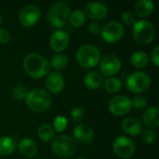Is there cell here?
Instances as JSON below:
<instances>
[{
    "label": "cell",
    "mask_w": 159,
    "mask_h": 159,
    "mask_svg": "<svg viewBox=\"0 0 159 159\" xmlns=\"http://www.w3.org/2000/svg\"><path fill=\"white\" fill-rule=\"evenodd\" d=\"M25 72L34 78H41L49 72V62L40 54L30 53L23 61Z\"/></svg>",
    "instance_id": "obj_1"
},
{
    "label": "cell",
    "mask_w": 159,
    "mask_h": 159,
    "mask_svg": "<svg viewBox=\"0 0 159 159\" xmlns=\"http://www.w3.org/2000/svg\"><path fill=\"white\" fill-rule=\"evenodd\" d=\"M77 142L70 135H59L53 141L51 149L53 153L61 158H67L75 154L77 151Z\"/></svg>",
    "instance_id": "obj_2"
},
{
    "label": "cell",
    "mask_w": 159,
    "mask_h": 159,
    "mask_svg": "<svg viewBox=\"0 0 159 159\" xmlns=\"http://www.w3.org/2000/svg\"><path fill=\"white\" fill-rule=\"evenodd\" d=\"M25 101L28 107L36 113L45 112L51 104L49 94L42 89H34L27 92Z\"/></svg>",
    "instance_id": "obj_3"
},
{
    "label": "cell",
    "mask_w": 159,
    "mask_h": 159,
    "mask_svg": "<svg viewBox=\"0 0 159 159\" xmlns=\"http://www.w3.org/2000/svg\"><path fill=\"white\" fill-rule=\"evenodd\" d=\"M70 14L71 8L68 3L61 1L52 5L48 14V20L52 27L61 28L66 24Z\"/></svg>",
    "instance_id": "obj_4"
},
{
    "label": "cell",
    "mask_w": 159,
    "mask_h": 159,
    "mask_svg": "<svg viewBox=\"0 0 159 159\" xmlns=\"http://www.w3.org/2000/svg\"><path fill=\"white\" fill-rule=\"evenodd\" d=\"M132 35L138 44L148 45L156 37V28L150 21L140 20L133 24Z\"/></svg>",
    "instance_id": "obj_5"
},
{
    "label": "cell",
    "mask_w": 159,
    "mask_h": 159,
    "mask_svg": "<svg viewBox=\"0 0 159 159\" xmlns=\"http://www.w3.org/2000/svg\"><path fill=\"white\" fill-rule=\"evenodd\" d=\"M101 60V52L93 45H84L76 52V61L83 68L95 67Z\"/></svg>",
    "instance_id": "obj_6"
},
{
    "label": "cell",
    "mask_w": 159,
    "mask_h": 159,
    "mask_svg": "<svg viewBox=\"0 0 159 159\" xmlns=\"http://www.w3.org/2000/svg\"><path fill=\"white\" fill-rule=\"evenodd\" d=\"M128 89L133 93H143L151 86V78L148 74L141 71L130 74L126 80Z\"/></svg>",
    "instance_id": "obj_7"
},
{
    "label": "cell",
    "mask_w": 159,
    "mask_h": 159,
    "mask_svg": "<svg viewBox=\"0 0 159 159\" xmlns=\"http://www.w3.org/2000/svg\"><path fill=\"white\" fill-rule=\"evenodd\" d=\"M124 32L125 30L123 25L120 22L114 20L104 24L102 27L101 35L104 41L109 43H114L120 40L123 37Z\"/></svg>",
    "instance_id": "obj_8"
},
{
    "label": "cell",
    "mask_w": 159,
    "mask_h": 159,
    "mask_svg": "<svg viewBox=\"0 0 159 159\" xmlns=\"http://www.w3.org/2000/svg\"><path fill=\"white\" fill-rule=\"evenodd\" d=\"M113 150L118 157L124 159L129 158L135 152V144L129 138L121 136L116 139L114 142Z\"/></svg>",
    "instance_id": "obj_9"
},
{
    "label": "cell",
    "mask_w": 159,
    "mask_h": 159,
    "mask_svg": "<svg viewBox=\"0 0 159 159\" xmlns=\"http://www.w3.org/2000/svg\"><path fill=\"white\" fill-rule=\"evenodd\" d=\"M41 17V10L36 5H27L20 12L19 20L24 27H31L34 25Z\"/></svg>",
    "instance_id": "obj_10"
},
{
    "label": "cell",
    "mask_w": 159,
    "mask_h": 159,
    "mask_svg": "<svg viewBox=\"0 0 159 159\" xmlns=\"http://www.w3.org/2000/svg\"><path fill=\"white\" fill-rule=\"evenodd\" d=\"M101 74L106 76H113L121 69V61L115 54H108L104 56L100 62Z\"/></svg>",
    "instance_id": "obj_11"
},
{
    "label": "cell",
    "mask_w": 159,
    "mask_h": 159,
    "mask_svg": "<svg viewBox=\"0 0 159 159\" xmlns=\"http://www.w3.org/2000/svg\"><path fill=\"white\" fill-rule=\"evenodd\" d=\"M131 102L126 95H117L111 99L109 102L110 112L116 116L128 114L131 109Z\"/></svg>",
    "instance_id": "obj_12"
},
{
    "label": "cell",
    "mask_w": 159,
    "mask_h": 159,
    "mask_svg": "<svg viewBox=\"0 0 159 159\" xmlns=\"http://www.w3.org/2000/svg\"><path fill=\"white\" fill-rule=\"evenodd\" d=\"M85 15H87L89 19L94 20H102L107 16L108 8L105 4L102 2H89L85 7Z\"/></svg>",
    "instance_id": "obj_13"
},
{
    "label": "cell",
    "mask_w": 159,
    "mask_h": 159,
    "mask_svg": "<svg viewBox=\"0 0 159 159\" xmlns=\"http://www.w3.org/2000/svg\"><path fill=\"white\" fill-rule=\"evenodd\" d=\"M64 78L62 75L57 71L51 72L47 75L46 78V87L52 93H60L64 89Z\"/></svg>",
    "instance_id": "obj_14"
},
{
    "label": "cell",
    "mask_w": 159,
    "mask_h": 159,
    "mask_svg": "<svg viewBox=\"0 0 159 159\" xmlns=\"http://www.w3.org/2000/svg\"><path fill=\"white\" fill-rule=\"evenodd\" d=\"M69 41V34L66 32L57 30L50 36V47L54 51L61 52L68 47Z\"/></svg>",
    "instance_id": "obj_15"
},
{
    "label": "cell",
    "mask_w": 159,
    "mask_h": 159,
    "mask_svg": "<svg viewBox=\"0 0 159 159\" xmlns=\"http://www.w3.org/2000/svg\"><path fill=\"white\" fill-rule=\"evenodd\" d=\"M74 137L76 142L81 143H90L94 140V131L85 124H79L74 129Z\"/></svg>",
    "instance_id": "obj_16"
},
{
    "label": "cell",
    "mask_w": 159,
    "mask_h": 159,
    "mask_svg": "<svg viewBox=\"0 0 159 159\" xmlns=\"http://www.w3.org/2000/svg\"><path fill=\"white\" fill-rule=\"evenodd\" d=\"M121 127H122V129L126 133L131 136H137L141 134L143 129V123L139 119L134 118V117H128L124 119L121 124Z\"/></svg>",
    "instance_id": "obj_17"
},
{
    "label": "cell",
    "mask_w": 159,
    "mask_h": 159,
    "mask_svg": "<svg viewBox=\"0 0 159 159\" xmlns=\"http://www.w3.org/2000/svg\"><path fill=\"white\" fill-rule=\"evenodd\" d=\"M158 108L157 107H150L146 109L143 115V121L144 125L149 129H157L159 126Z\"/></svg>",
    "instance_id": "obj_18"
},
{
    "label": "cell",
    "mask_w": 159,
    "mask_h": 159,
    "mask_svg": "<svg viewBox=\"0 0 159 159\" xmlns=\"http://www.w3.org/2000/svg\"><path fill=\"white\" fill-rule=\"evenodd\" d=\"M155 9V4L151 0H139L134 6L135 14L140 18L149 17Z\"/></svg>",
    "instance_id": "obj_19"
},
{
    "label": "cell",
    "mask_w": 159,
    "mask_h": 159,
    "mask_svg": "<svg viewBox=\"0 0 159 159\" xmlns=\"http://www.w3.org/2000/svg\"><path fill=\"white\" fill-rule=\"evenodd\" d=\"M18 149L20 153L27 158H32L36 155L37 147L34 142L30 139V138H24L22 139L19 144H18Z\"/></svg>",
    "instance_id": "obj_20"
},
{
    "label": "cell",
    "mask_w": 159,
    "mask_h": 159,
    "mask_svg": "<svg viewBox=\"0 0 159 159\" xmlns=\"http://www.w3.org/2000/svg\"><path fill=\"white\" fill-rule=\"evenodd\" d=\"M103 75L98 71H91L88 73L84 78V83L89 89H97L103 84Z\"/></svg>",
    "instance_id": "obj_21"
},
{
    "label": "cell",
    "mask_w": 159,
    "mask_h": 159,
    "mask_svg": "<svg viewBox=\"0 0 159 159\" xmlns=\"http://www.w3.org/2000/svg\"><path fill=\"white\" fill-rule=\"evenodd\" d=\"M130 62L134 67L138 69H142V68H144L148 64L149 58L145 52L142 50H138L132 53L130 57Z\"/></svg>",
    "instance_id": "obj_22"
},
{
    "label": "cell",
    "mask_w": 159,
    "mask_h": 159,
    "mask_svg": "<svg viewBox=\"0 0 159 159\" xmlns=\"http://www.w3.org/2000/svg\"><path fill=\"white\" fill-rule=\"evenodd\" d=\"M16 149V143L10 137L0 138V155L8 156L12 154Z\"/></svg>",
    "instance_id": "obj_23"
},
{
    "label": "cell",
    "mask_w": 159,
    "mask_h": 159,
    "mask_svg": "<svg viewBox=\"0 0 159 159\" xmlns=\"http://www.w3.org/2000/svg\"><path fill=\"white\" fill-rule=\"evenodd\" d=\"M67 65H68V58L66 55L62 53H57L53 55L50 59L49 66L57 70V72L65 69Z\"/></svg>",
    "instance_id": "obj_24"
},
{
    "label": "cell",
    "mask_w": 159,
    "mask_h": 159,
    "mask_svg": "<svg viewBox=\"0 0 159 159\" xmlns=\"http://www.w3.org/2000/svg\"><path fill=\"white\" fill-rule=\"evenodd\" d=\"M103 87L105 91L109 93H116L122 89V81L116 76H110L103 81Z\"/></svg>",
    "instance_id": "obj_25"
},
{
    "label": "cell",
    "mask_w": 159,
    "mask_h": 159,
    "mask_svg": "<svg viewBox=\"0 0 159 159\" xmlns=\"http://www.w3.org/2000/svg\"><path fill=\"white\" fill-rule=\"evenodd\" d=\"M37 134L43 142L48 143L54 138V129L48 124H43L38 128Z\"/></svg>",
    "instance_id": "obj_26"
},
{
    "label": "cell",
    "mask_w": 159,
    "mask_h": 159,
    "mask_svg": "<svg viewBox=\"0 0 159 159\" xmlns=\"http://www.w3.org/2000/svg\"><path fill=\"white\" fill-rule=\"evenodd\" d=\"M70 22L74 27H81L86 20V15L83 10L77 9L70 14Z\"/></svg>",
    "instance_id": "obj_27"
},
{
    "label": "cell",
    "mask_w": 159,
    "mask_h": 159,
    "mask_svg": "<svg viewBox=\"0 0 159 159\" xmlns=\"http://www.w3.org/2000/svg\"><path fill=\"white\" fill-rule=\"evenodd\" d=\"M67 125H68V121L62 116H58L53 122V127L57 132H62L63 130H65Z\"/></svg>",
    "instance_id": "obj_28"
},
{
    "label": "cell",
    "mask_w": 159,
    "mask_h": 159,
    "mask_svg": "<svg viewBox=\"0 0 159 159\" xmlns=\"http://www.w3.org/2000/svg\"><path fill=\"white\" fill-rule=\"evenodd\" d=\"M27 89L23 86H16L12 89V96L17 101H22L26 98Z\"/></svg>",
    "instance_id": "obj_29"
},
{
    "label": "cell",
    "mask_w": 159,
    "mask_h": 159,
    "mask_svg": "<svg viewBox=\"0 0 159 159\" xmlns=\"http://www.w3.org/2000/svg\"><path fill=\"white\" fill-rule=\"evenodd\" d=\"M131 102V106H133L136 109H143L147 105V100L143 95H136Z\"/></svg>",
    "instance_id": "obj_30"
},
{
    "label": "cell",
    "mask_w": 159,
    "mask_h": 159,
    "mask_svg": "<svg viewBox=\"0 0 159 159\" xmlns=\"http://www.w3.org/2000/svg\"><path fill=\"white\" fill-rule=\"evenodd\" d=\"M157 132L153 129H146L143 132V141L146 144H152L157 140Z\"/></svg>",
    "instance_id": "obj_31"
},
{
    "label": "cell",
    "mask_w": 159,
    "mask_h": 159,
    "mask_svg": "<svg viewBox=\"0 0 159 159\" xmlns=\"http://www.w3.org/2000/svg\"><path fill=\"white\" fill-rule=\"evenodd\" d=\"M85 116V111L82 107H75L71 112V119L73 122H80Z\"/></svg>",
    "instance_id": "obj_32"
},
{
    "label": "cell",
    "mask_w": 159,
    "mask_h": 159,
    "mask_svg": "<svg viewBox=\"0 0 159 159\" xmlns=\"http://www.w3.org/2000/svg\"><path fill=\"white\" fill-rule=\"evenodd\" d=\"M121 20L126 25H133L135 23V15L132 12L126 11V12L122 13Z\"/></svg>",
    "instance_id": "obj_33"
},
{
    "label": "cell",
    "mask_w": 159,
    "mask_h": 159,
    "mask_svg": "<svg viewBox=\"0 0 159 159\" xmlns=\"http://www.w3.org/2000/svg\"><path fill=\"white\" fill-rule=\"evenodd\" d=\"M88 30L90 34H99L101 33V30H102V26L96 22V21H93V22H90L88 26Z\"/></svg>",
    "instance_id": "obj_34"
},
{
    "label": "cell",
    "mask_w": 159,
    "mask_h": 159,
    "mask_svg": "<svg viewBox=\"0 0 159 159\" xmlns=\"http://www.w3.org/2000/svg\"><path fill=\"white\" fill-rule=\"evenodd\" d=\"M10 40V34L7 29H0V43L7 44Z\"/></svg>",
    "instance_id": "obj_35"
},
{
    "label": "cell",
    "mask_w": 159,
    "mask_h": 159,
    "mask_svg": "<svg viewBox=\"0 0 159 159\" xmlns=\"http://www.w3.org/2000/svg\"><path fill=\"white\" fill-rule=\"evenodd\" d=\"M151 58H152V61L154 62V64L156 66L159 65V46H156L154 50L151 53Z\"/></svg>",
    "instance_id": "obj_36"
},
{
    "label": "cell",
    "mask_w": 159,
    "mask_h": 159,
    "mask_svg": "<svg viewBox=\"0 0 159 159\" xmlns=\"http://www.w3.org/2000/svg\"><path fill=\"white\" fill-rule=\"evenodd\" d=\"M1 22H2V17H1V15H0V25H1Z\"/></svg>",
    "instance_id": "obj_37"
},
{
    "label": "cell",
    "mask_w": 159,
    "mask_h": 159,
    "mask_svg": "<svg viewBox=\"0 0 159 159\" xmlns=\"http://www.w3.org/2000/svg\"><path fill=\"white\" fill-rule=\"evenodd\" d=\"M75 159H87V158H84V157H77V158H75Z\"/></svg>",
    "instance_id": "obj_38"
}]
</instances>
